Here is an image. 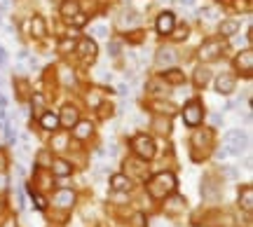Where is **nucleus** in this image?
I'll list each match as a JSON object with an SVG mask.
<instances>
[{
  "mask_svg": "<svg viewBox=\"0 0 253 227\" xmlns=\"http://www.w3.org/2000/svg\"><path fill=\"white\" fill-rule=\"evenodd\" d=\"M5 227H17V223H14V220L9 218V220H7V223H5Z\"/></svg>",
  "mask_w": 253,
  "mask_h": 227,
  "instance_id": "7c9ffc66",
  "label": "nucleus"
},
{
  "mask_svg": "<svg viewBox=\"0 0 253 227\" xmlns=\"http://www.w3.org/2000/svg\"><path fill=\"white\" fill-rule=\"evenodd\" d=\"M169 82H173V84H181L183 80H185V75H181V71H169V75H164Z\"/></svg>",
  "mask_w": 253,
  "mask_h": 227,
  "instance_id": "412c9836",
  "label": "nucleus"
},
{
  "mask_svg": "<svg viewBox=\"0 0 253 227\" xmlns=\"http://www.w3.org/2000/svg\"><path fill=\"white\" fill-rule=\"evenodd\" d=\"M131 146H134V152L138 154L141 159H150V157H155V143L145 136V134L136 136L134 141H131Z\"/></svg>",
  "mask_w": 253,
  "mask_h": 227,
  "instance_id": "f257e3e1",
  "label": "nucleus"
},
{
  "mask_svg": "<svg viewBox=\"0 0 253 227\" xmlns=\"http://www.w3.org/2000/svg\"><path fill=\"white\" fill-rule=\"evenodd\" d=\"M235 66L239 68V71H244V73L249 75V73H251V68H253V54L249 52V49H246V52H242V54L235 59Z\"/></svg>",
  "mask_w": 253,
  "mask_h": 227,
  "instance_id": "423d86ee",
  "label": "nucleus"
},
{
  "mask_svg": "<svg viewBox=\"0 0 253 227\" xmlns=\"http://www.w3.org/2000/svg\"><path fill=\"white\" fill-rule=\"evenodd\" d=\"M36 206H38L40 211L45 209V199H42V197H38V194H36Z\"/></svg>",
  "mask_w": 253,
  "mask_h": 227,
  "instance_id": "cd10ccee",
  "label": "nucleus"
},
{
  "mask_svg": "<svg viewBox=\"0 0 253 227\" xmlns=\"http://www.w3.org/2000/svg\"><path fill=\"white\" fill-rule=\"evenodd\" d=\"M188 38V28H176V33H173V40H185Z\"/></svg>",
  "mask_w": 253,
  "mask_h": 227,
  "instance_id": "5701e85b",
  "label": "nucleus"
},
{
  "mask_svg": "<svg viewBox=\"0 0 253 227\" xmlns=\"http://www.w3.org/2000/svg\"><path fill=\"white\" fill-rule=\"evenodd\" d=\"M110 185H113V190L115 192H129L131 181H129L126 176H113V178H110Z\"/></svg>",
  "mask_w": 253,
  "mask_h": 227,
  "instance_id": "1a4fd4ad",
  "label": "nucleus"
},
{
  "mask_svg": "<svg viewBox=\"0 0 253 227\" xmlns=\"http://www.w3.org/2000/svg\"><path fill=\"white\" fill-rule=\"evenodd\" d=\"M5 61H7V54H5V49L0 47V64H5Z\"/></svg>",
  "mask_w": 253,
  "mask_h": 227,
  "instance_id": "c756f323",
  "label": "nucleus"
},
{
  "mask_svg": "<svg viewBox=\"0 0 253 227\" xmlns=\"http://www.w3.org/2000/svg\"><path fill=\"white\" fill-rule=\"evenodd\" d=\"M52 169H54V176H59V178H66V176H71L73 169L68 162H63V159H56L54 164H52Z\"/></svg>",
  "mask_w": 253,
  "mask_h": 227,
  "instance_id": "9d476101",
  "label": "nucleus"
},
{
  "mask_svg": "<svg viewBox=\"0 0 253 227\" xmlns=\"http://www.w3.org/2000/svg\"><path fill=\"white\" fill-rule=\"evenodd\" d=\"M157 66H171L173 61H176V52L173 49H169V47H162L160 52H157Z\"/></svg>",
  "mask_w": 253,
  "mask_h": 227,
  "instance_id": "6e6552de",
  "label": "nucleus"
},
{
  "mask_svg": "<svg viewBox=\"0 0 253 227\" xmlns=\"http://www.w3.org/2000/svg\"><path fill=\"white\" fill-rule=\"evenodd\" d=\"M52 146H59V148H56V150H63V146H66V138H61V136H59V138H56V141H54V143H52Z\"/></svg>",
  "mask_w": 253,
  "mask_h": 227,
  "instance_id": "393cba45",
  "label": "nucleus"
},
{
  "mask_svg": "<svg viewBox=\"0 0 253 227\" xmlns=\"http://www.w3.org/2000/svg\"><path fill=\"white\" fill-rule=\"evenodd\" d=\"M40 124H42V129L54 131V129L59 127V117H56L54 113H45V115H42V119H40Z\"/></svg>",
  "mask_w": 253,
  "mask_h": 227,
  "instance_id": "4468645a",
  "label": "nucleus"
},
{
  "mask_svg": "<svg viewBox=\"0 0 253 227\" xmlns=\"http://www.w3.org/2000/svg\"><path fill=\"white\" fill-rule=\"evenodd\" d=\"M73 201H75V194H73L71 190H59L56 192V204H59V206L66 209V206H73Z\"/></svg>",
  "mask_w": 253,
  "mask_h": 227,
  "instance_id": "9b49d317",
  "label": "nucleus"
},
{
  "mask_svg": "<svg viewBox=\"0 0 253 227\" xmlns=\"http://www.w3.org/2000/svg\"><path fill=\"white\" fill-rule=\"evenodd\" d=\"M204 117V110L199 106V101H190L185 110H183V122L188 124V127H199V122Z\"/></svg>",
  "mask_w": 253,
  "mask_h": 227,
  "instance_id": "f03ea898",
  "label": "nucleus"
},
{
  "mask_svg": "<svg viewBox=\"0 0 253 227\" xmlns=\"http://www.w3.org/2000/svg\"><path fill=\"white\" fill-rule=\"evenodd\" d=\"M80 49L82 52H84V59H91V61H94V54H96V45H94V42H91V40H82L80 42Z\"/></svg>",
  "mask_w": 253,
  "mask_h": 227,
  "instance_id": "2eb2a0df",
  "label": "nucleus"
},
{
  "mask_svg": "<svg viewBox=\"0 0 253 227\" xmlns=\"http://www.w3.org/2000/svg\"><path fill=\"white\" fill-rule=\"evenodd\" d=\"M195 73H197V75H195V82H197V87H204V84L209 82V77H211L207 68H197Z\"/></svg>",
  "mask_w": 253,
  "mask_h": 227,
  "instance_id": "aec40b11",
  "label": "nucleus"
},
{
  "mask_svg": "<svg viewBox=\"0 0 253 227\" xmlns=\"http://www.w3.org/2000/svg\"><path fill=\"white\" fill-rule=\"evenodd\" d=\"M84 21H87L84 14H75V24H78V26H84Z\"/></svg>",
  "mask_w": 253,
  "mask_h": 227,
  "instance_id": "bb28decb",
  "label": "nucleus"
},
{
  "mask_svg": "<svg viewBox=\"0 0 253 227\" xmlns=\"http://www.w3.org/2000/svg\"><path fill=\"white\" fill-rule=\"evenodd\" d=\"M223 49H225V42H220V40H209V42L202 45L199 56H202L204 61H213V59H218V56L223 54Z\"/></svg>",
  "mask_w": 253,
  "mask_h": 227,
  "instance_id": "20e7f679",
  "label": "nucleus"
},
{
  "mask_svg": "<svg viewBox=\"0 0 253 227\" xmlns=\"http://www.w3.org/2000/svg\"><path fill=\"white\" fill-rule=\"evenodd\" d=\"M216 89L220 94H232L235 91V77H230V75H220L216 80Z\"/></svg>",
  "mask_w": 253,
  "mask_h": 227,
  "instance_id": "0eeeda50",
  "label": "nucleus"
},
{
  "mask_svg": "<svg viewBox=\"0 0 253 227\" xmlns=\"http://www.w3.org/2000/svg\"><path fill=\"white\" fill-rule=\"evenodd\" d=\"M239 31V24L237 21H223L220 24V36H235Z\"/></svg>",
  "mask_w": 253,
  "mask_h": 227,
  "instance_id": "f3484780",
  "label": "nucleus"
},
{
  "mask_svg": "<svg viewBox=\"0 0 253 227\" xmlns=\"http://www.w3.org/2000/svg\"><path fill=\"white\" fill-rule=\"evenodd\" d=\"M178 2H181L183 7H192L195 5V0H178Z\"/></svg>",
  "mask_w": 253,
  "mask_h": 227,
  "instance_id": "c85d7f7f",
  "label": "nucleus"
},
{
  "mask_svg": "<svg viewBox=\"0 0 253 227\" xmlns=\"http://www.w3.org/2000/svg\"><path fill=\"white\" fill-rule=\"evenodd\" d=\"M239 204L244 206V211H251L253 209V190L246 185L244 190H242V194H239Z\"/></svg>",
  "mask_w": 253,
  "mask_h": 227,
  "instance_id": "ddd939ff",
  "label": "nucleus"
},
{
  "mask_svg": "<svg viewBox=\"0 0 253 227\" xmlns=\"http://www.w3.org/2000/svg\"><path fill=\"white\" fill-rule=\"evenodd\" d=\"M89 134H91V124H89V122H80V124L75 127V131H73V136L80 138V141H82V138H87Z\"/></svg>",
  "mask_w": 253,
  "mask_h": 227,
  "instance_id": "dca6fc26",
  "label": "nucleus"
},
{
  "mask_svg": "<svg viewBox=\"0 0 253 227\" xmlns=\"http://www.w3.org/2000/svg\"><path fill=\"white\" fill-rule=\"evenodd\" d=\"M176 28V14L173 12H162L157 17V33L160 36H171Z\"/></svg>",
  "mask_w": 253,
  "mask_h": 227,
  "instance_id": "39448f33",
  "label": "nucleus"
},
{
  "mask_svg": "<svg viewBox=\"0 0 253 227\" xmlns=\"http://www.w3.org/2000/svg\"><path fill=\"white\" fill-rule=\"evenodd\" d=\"M153 185H160V188H153V190H150V194H153V197H162V194H167V192L173 190L176 178H173V176H169V173H160V176H155V178H153Z\"/></svg>",
  "mask_w": 253,
  "mask_h": 227,
  "instance_id": "7ed1b4c3",
  "label": "nucleus"
},
{
  "mask_svg": "<svg viewBox=\"0 0 253 227\" xmlns=\"http://www.w3.org/2000/svg\"><path fill=\"white\" fill-rule=\"evenodd\" d=\"M68 47H75V42H73V40H63V42H61V52H66Z\"/></svg>",
  "mask_w": 253,
  "mask_h": 227,
  "instance_id": "a878e982",
  "label": "nucleus"
},
{
  "mask_svg": "<svg viewBox=\"0 0 253 227\" xmlns=\"http://www.w3.org/2000/svg\"><path fill=\"white\" fill-rule=\"evenodd\" d=\"M45 21H42V17H36L33 19V36L36 38H45Z\"/></svg>",
  "mask_w": 253,
  "mask_h": 227,
  "instance_id": "a211bd4d",
  "label": "nucleus"
},
{
  "mask_svg": "<svg viewBox=\"0 0 253 227\" xmlns=\"http://www.w3.org/2000/svg\"><path fill=\"white\" fill-rule=\"evenodd\" d=\"M199 17H202V19H209V21H211V19H218V17H220V9H218V7H204V9H199Z\"/></svg>",
  "mask_w": 253,
  "mask_h": 227,
  "instance_id": "6ab92c4d",
  "label": "nucleus"
},
{
  "mask_svg": "<svg viewBox=\"0 0 253 227\" xmlns=\"http://www.w3.org/2000/svg\"><path fill=\"white\" fill-rule=\"evenodd\" d=\"M94 33H96L99 38H108V28H106V26H96V28H94Z\"/></svg>",
  "mask_w": 253,
  "mask_h": 227,
  "instance_id": "b1692460",
  "label": "nucleus"
},
{
  "mask_svg": "<svg viewBox=\"0 0 253 227\" xmlns=\"http://www.w3.org/2000/svg\"><path fill=\"white\" fill-rule=\"evenodd\" d=\"M75 9H78V7H75V2H71V0H68V2H66V5L61 7V12L66 14V17H71V14L75 12Z\"/></svg>",
  "mask_w": 253,
  "mask_h": 227,
  "instance_id": "4be33fe9",
  "label": "nucleus"
},
{
  "mask_svg": "<svg viewBox=\"0 0 253 227\" xmlns=\"http://www.w3.org/2000/svg\"><path fill=\"white\" fill-rule=\"evenodd\" d=\"M63 127H71L73 129V124H75V122H78V110L73 108V106H66V108H63Z\"/></svg>",
  "mask_w": 253,
  "mask_h": 227,
  "instance_id": "f8f14e48",
  "label": "nucleus"
}]
</instances>
